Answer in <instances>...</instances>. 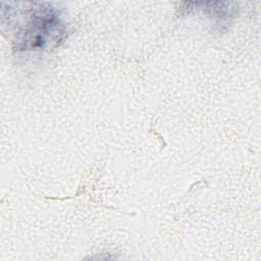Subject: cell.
I'll list each match as a JSON object with an SVG mask.
<instances>
[{
	"label": "cell",
	"instance_id": "6da1fadb",
	"mask_svg": "<svg viewBox=\"0 0 261 261\" xmlns=\"http://www.w3.org/2000/svg\"><path fill=\"white\" fill-rule=\"evenodd\" d=\"M57 25L58 19L53 9L42 5L36 7L22 33L23 48L43 47Z\"/></svg>",
	"mask_w": 261,
	"mask_h": 261
}]
</instances>
